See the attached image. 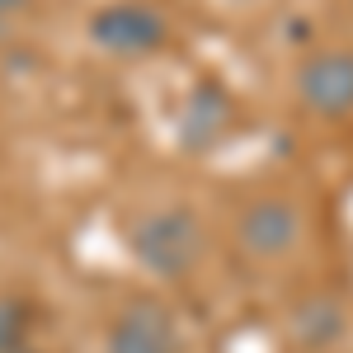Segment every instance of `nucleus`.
I'll return each mask as SVG.
<instances>
[{
	"label": "nucleus",
	"mask_w": 353,
	"mask_h": 353,
	"mask_svg": "<svg viewBox=\"0 0 353 353\" xmlns=\"http://www.w3.org/2000/svg\"><path fill=\"white\" fill-rule=\"evenodd\" d=\"M104 353H179V330L170 306L156 297H132L113 316Z\"/></svg>",
	"instance_id": "obj_5"
},
{
	"label": "nucleus",
	"mask_w": 353,
	"mask_h": 353,
	"mask_svg": "<svg viewBox=\"0 0 353 353\" xmlns=\"http://www.w3.org/2000/svg\"><path fill=\"white\" fill-rule=\"evenodd\" d=\"M236 245L259 264H278L301 245V212L288 198H254L236 221Z\"/></svg>",
	"instance_id": "obj_4"
},
{
	"label": "nucleus",
	"mask_w": 353,
	"mask_h": 353,
	"mask_svg": "<svg viewBox=\"0 0 353 353\" xmlns=\"http://www.w3.org/2000/svg\"><path fill=\"white\" fill-rule=\"evenodd\" d=\"M85 33L104 57L141 61V57H156L170 43V19H165V10L146 5V0H109L90 14Z\"/></svg>",
	"instance_id": "obj_2"
},
{
	"label": "nucleus",
	"mask_w": 353,
	"mask_h": 353,
	"mask_svg": "<svg viewBox=\"0 0 353 353\" xmlns=\"http://www.w3.org/2000/svg\"><path fill=\"white\" fill-rule=\"evenodd\" d=\"M28 5H33V0H0V28L10 24V19H19Z\"/></svg>",
	"instance_id": "obj_9"
},
{
	"label": "nucleus",
	"mask_w": 353,
	"mask_h": 353,
	"mask_svg": "<svg viewBox=\"0 0 353 353\" xmlns=\"http://www.w3.org/2000/svg\"><path fill=\"white\" fill-rule=\"evenodd\" d=\"M292 330H297V339L306 349H325V344H334V339L344 334V306L334 297L301 301L297 316H292Z\"/></svg>",
	"instance_id": "obj_7"
},
{
	"label": "nucleus",
	"mask_w": 353,
	"mask_h": 353,
	"mask_svg": "<svg viewBox=\"0 0 353 353\" xmlns=\"http://www.w3.org/2000/svg\"><path fill=\"white\" fill-rule=\"evenodd\" d=\"M203 250H208V236H203V221L193 217L189 208L170 203V208H151L128 226V254L146 273H156L165 283H179L189 278L198 264H203Z\"/></svg>",
	"instance_id": "obj_1"
},
{
	"label": "nucleus",
	"mask_w": 353,
	"mask_h": 353,
	"mask_svg": "<svg viewBox=\"0 0 353 353\" xmlns=\"http://www.w3.org/2000/svg\"><path fill=\"white\" fill-rule=\"evenodd\" d=\"M231 123H236L231 94H226L217 81H203V85L189 90V99H184V109H179V123H174V137H179L184 151L203 156V151H212L217 141H226Z\"/></svg>",
	"instance_id": "obj_6"
},
{
	"label": "nucleus",
	"mask_w": 353,
	"mask_h": 353,
	"mask_svg": "<svg viewBox=\"0 0 353 353\" xmlns=\"http://www.w3.org/2000/svg\"><path fill=\"white\" fill-rule=\"evenodd\" d=\"M297 99L316 118L344 123L353 118V52L349 48H321L297 66Z\"/></svg>",
	"instance_id": "obj_3"
},
{
	"label": "nucleus",
	"mask_w": 353,
	"mask_h": 353,
	"mask_svg": "<svg viewBox=\"0 0 353 353\" xmlns=\"http://www.w3.org/2000/svg\"><path fill=\"white\" fill-rule=\"evenodd\" d=\"M33 306L24 297H0V353H28Z\"/></svg>",
	"instance_id": "obj_8"
}]
</instances>
